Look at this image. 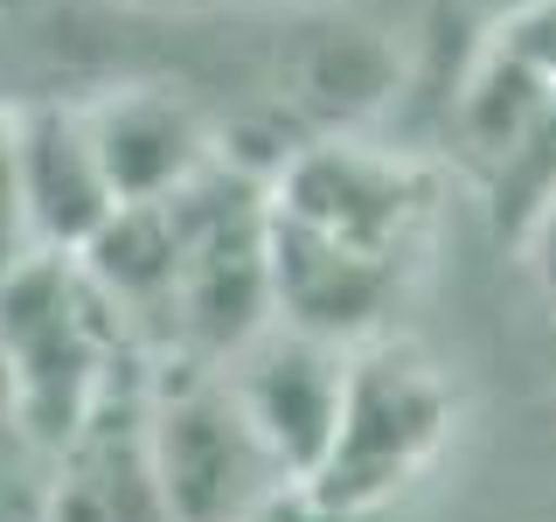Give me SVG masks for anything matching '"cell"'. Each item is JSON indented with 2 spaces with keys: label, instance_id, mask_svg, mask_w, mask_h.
Returning a JSON list of instances; mask_svg holds the SVG:
<instances>
[{
  "label": "cell",
  "instance_id": "6da1fadb",
  "mask_svg": "<svg viewBox=\"0 0 556 522\" xmlns=\"http://www.w3.org/2000/svg\"><path fill=\"white\" fill-rule=\"evenodd\" d=\"M104 293L84 278L77 251L14 258L0 272V348L22 383V418L42 446H70L104 397Z\"/></svg>",
  "mask_w": 556,
  "mask_h": 522
},
{
  "label": "cell",
  "instance_id": "7a4b0ae2",
  "mask_svg": "<svg viewBox=\"0 0 556 522\" xmlns=\"http://www.w3.org/2000/svg\"><path fill=\"white\" fill-rule=\"evenodd\" d=\"M147 446L167 522H257L292 481L223 370L167 383L147 411Z\"/></svg>",
  "mask_w": 556,
  "mask_h": 522
},
{
  "label": "cell",
  "instance_id": "3957f363",
  "mask_svg": "<svg viewBox=\"0 0 556 522\" xmlns=\"http://www.w3.org/2000/svg\"><path fill=\"white\" fill-rule=\"evenodd\" d=\"M445 390L425 362L376 348V356H348V405L327 467L313 474V501L327 515H355L369 501L396 495L417 467L431 460V446L445 439Z\"/></svg>",
  "mask_w": 556,
  "mask_h": 522
},
{
  "label": "cell",
  "instance_id": "277c9868",
  "mask_svg": "<svg viewBox=\"0 0 556 522\" xmlns=\"http://www.w3.org/2000/svg\"><path fill=\"white\" fill-rule=\"evenodd\" d=\"M230 390L251 411L292 481H313L334 452L341 405H348V356L341 341L300 335V327H265L243 356H230Z\"/></svg>",
  "mask_w": 556,
  "mask_h": 522
},
{
  "label": "cell",
  "instance_id": "5b68a950",
  "mask_svg": "<svg viewBox=\"0 0 556 522\" xmlns=\"http://www.w3.org/2000/svg\"><path fill=\"white\" fill-rule=\"evenodd\" d=\"M417 174L390 153H369V147H348V139H320V147H300L271 182V202L286 216H300L306 231L320 237H341L355 251H382L396 258L417 223Z\"/></svg>",
  "mask_w": 556,
  "mask_h": 522
},
{
  "label": "cell",
  "instance_id": "8992f818",
  "mask_svg": "<svg viewBox=\"0 0 556 522\" xmlns=\"http://www.w3.org/2000/svg\"><path fill=\"white\" fill-rule=\"evenodd\" d=\"M271 300H278V321L300 327V335L355 341L396 300V258L320 237L271 202Z\"/></svg>",
  "mask_w": 556,
  "mask_h": 522
},
{
  "label": "cell",
  "instance_id": "52a82bcc",
  "mask_svg": "<svg viewBox=\"0 0 556 522\" xmlns=\"http://www.w3.org/2000/svg\"><path fill=\"white\" fill-rule=\"evenodd\" d=\"M14 174H22V209L42 251H84L98 223L118 209L91 126H84V112H63V104L14 112Z\"/></svg>",
  "mask_w": 556,
  "mask_h": 522
},
{
  "label": "cell",
  "instance_id": "ba28073f",
  "mask_svg": "<svg viewBox=\"0 0 556 522\" xmlns=\"http://www.w3.org/2000/svg\"><path fill=\"white\" fill-rule=\"evenodd\" d=\"M84 126L98 139L104 182H112L118 202H174L195 174L216 167L195 104L174 91H153V84L84 104Z\"/></svg>",
  "mask_w": 556,
  "mask_h": 522
},
{
  "label": "cell",
  "instance_id": "9c48e42d",
  "mask_svg": "<svg viewBox=\"0 0 556 522\" xmlns=\"http://www.w3.org/2000/svg\"><path fill=\"white\" fill-rule=\"evenodd\" d=\"M396 77H404V63H396L390 35L369 28V22L306 28L300 49H292V98L313 119H327V126H355V119L382 112Z\"/></svg>",
  "mask_w": 556,
  "mask_h": 522
},
{
  "label": "cell",
  "instance_id": "30bf717a",
  "mask_svg": "<svg viewBox=\"0 0 556 522\" xmlns=\"http://www.w3.org/2000/svg\"><path fill=\"white\" fill-rule=\"evenodd\" d=\"M549 104H556L549 70L515 57L508 42H486V57L473 63V77H466V91H459V133H466V147H473L480 161L501 167L521 139L543 126Z\"/></svg>",
  "mask_w": 556,
  "mask_h": 522
},
{
  "label": "cell",
  "instance_id": "8fae6325",
  "mask_svg": "<svg viewBox=\"0 0 556 522\" xmlns=\"http://www.w3.org/2000/svg\"><path fill=\"white\" fill-rule=\"evenodd\" d=\"M28 251H35V231L22 209V174H14V119H0V272Z\"/></svg>",
  "mask_w": 556,
  "mask_h": 522
},
{
  "label": "cell",
  "instance_id": "7c38bea8",
  "mask_svg": "<svg viewBox=\"0 0 556 522\" xmlns=\"http://www.w3.org/2000/svg\"><path fill=\"white\" fill-rule=\"evenodd\" d=\"M529 265H535V286H543V300L556 307V196L549 209L529 223Z\"/></svg>",
  "mask_w": 556,
  "mask_h": 522
},
{
  "label": "cell",
  "instance_id": "4fadbf2b",
  "mask_svg": "<svg viewBox=\"0 0 556 522\" xmlns=\"http://www.w3.org/2000/svg\"><path fill=\"white\" fill-rule=\"evenodd\" d=\"M22 411V383H14V362H8V348H0V425Z\"/></svg>",
  "mask_w": 556,
  "mask_h": 522
}]
</instances>
